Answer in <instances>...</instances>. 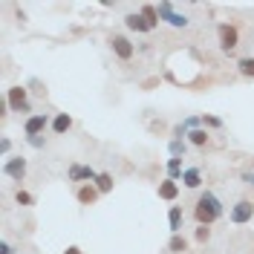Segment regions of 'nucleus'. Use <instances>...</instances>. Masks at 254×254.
Segmentation results:
<instances>
[{"instance_id":"1","label":"nucleus","mask_w":254,"mask_h":254,"mask_svg":"<svg viewBox=\"0 0 254 254\" xmlns=\"http://www.w3.org/2000/svg\"><path fill=\"white\" fill-rule=\"evenodd\" d=\"M222 214H225V205H222L220 196L214 190H199V196L193 202V220L199 225H214Z\"/></svg>"},{"instance_id":"2","label":"nucleus","mask_w":254,"mask_h":254,"mask_svg":"<svg viewBox=\"0 0 254 254\" xmlns=\"http://www.w3.org/2000/svg\"><path fill=\"white\" fill-rule=\"evenodd\" d=\"M156 9H159L162 23H168L171 29H188V26H190V17L185 15V12H179L174 3H168V0H165V3H159Z\"/></svg>"},{"instance_id":"3","label":"nucleus","mask_w":254,"mask_h":254,"mask_svg":"<svg viewBox=\"0 0 254 254\" xmlns=\"http://www.w3.org/2000/svg\"><path fill=\"white\" fill-rule=\"evenodd\" d=\"M6 104H9V110L12 113H32L29 93H26V87H20V84L6 90Z\"/></svg>"},{"instance_id":"4","label":"nucleus","mask_w":254,"mask_h":254,"mask_svg":"<svg viewBox=\"0 0 254 254\" xmlns=\"http://www.w3.org/2000/svg\"><path fill=\"white\" fill-rule=\"evenodd\" d=\"M254 220V202L252 199H237L234 205L228 208V222L231 225H246Z\"/></svg>"},{"instance_id":"5","label":"nucleus","mask_w":254,"mask_h":254,"mask_svg":"<svg viewBox=\"0 0 254 254\" xmlns=\"http://www.w3.org/2000/svg\"><path fill=\"white\" fill-rule=\"evenodd\" d=\"M26 171H29V162L23 156L3 159V176H9L12 182H23V179H26Z\"/></svg>"},{"instance_id":"6","label":"nucleus","mask_w":254,"mask_h":254,"mask_svg":"<svg viewBox=\"0 0 254 254\" xmlns=\"http://www.w3.org/2000/svg\"><path fill=\"white\" fill-rule=\"evenodd\" d=\"M110 49L119 61H130V58L136 55V44H133L127 35H110Z\"/></svg>"},{"instance_id":"7","label":"nucleus","mask_w":254,"mask_h":254,"mask_svg":"<svg viewBox=\"0 0 254 254\" xmlns=\"http://www.w3.org/2000/svg\"><path fill=\"white\" fill-rule=\"evenodd\" d=\"M47 127H52V119H49L47 113H32L29 119L23 122V133H26V139L29 136H44Z\"/></svg>"},{"instance_id":"8","label":"nucleus","mask_w":254,"mask_h":254,"mask_svg":"<svg viewBox=\"0 0 254 254\" xmlns=\"http://www.w3.org/2000/svg\"><path fill=\"white\" fill-rule=\"evenodd\" d=\"M217 38H220L222 52H234V49L240 47V32H237V26H231V23H220V26H217Z\"/></svg>"},{"instance_id":"9","label":"nucleus","mask_w":254,"mask_h":254,"mask_svg":"<svg viewBox=\"0 0 254 254\" xmlns=\"http://www.w3.org/2000/svg\"><path fill=\"white\" fill-rule=\"evenodd\" d=\"M66 176H69V182H84V185H93L95 179H98V171H95V168H90V165H78V162H72V165H69V171H66Z\"/></svg>"},{"instance_id":"10","label":"nucleus","mask_w":254,"mask_h":254,"mask_svg":"<svg viewBox=\"0 0 254 254\" xmlns=\"http://www.w3.org/2000/svg\"><path fill=\"white\" fill-rule=\"evenodd\" d=\"M202 168H196V165H190V168H185V174H182V188L188 190H199L202 188Z\"/></svg>"},{"instance_id":"11","label":"nucleus","mask_w":254,"mask_h":254,"mask_svg":"<svg viewBox=\"0 0 254 254\" xmlns=\"http://www.w3.org/2000/svg\"><path fill=\"white\" fill-rule=\"evenodd\" d=\"M156 193H159V199H165V202H176V196H179V182H174V179L165 176V179L159 182Z\"/></svg>"},{"instance_id":"12","label":"nucleus","mask_w":254,"mask_h":254,"mask_svg":"<svg viewBox=\"0 0 254 254\" xmlns=\"http://www.w3.org/2000/svg\"><path fill=\"white\" fill-rule=\"evenodd\" d=\"M182 225H185L182 205H171L168 208V228H171V234H182Z\"/></svg>"},{"instance_id":"13","label":"nucleus","mask_w":254,"mask_h":254,"mask_svg":"<svg viewBox=\"0 0 254 254\" xmlns=\"http://www.w3.org/2000/svg\"><path fill=\"white\" fill-rule=\"evenodd\" d=\"M55 136H66L69 130H72V116L69 113H55L52 116V127H49Z\"/></svg>"},{"instance_id":"14","label":"nucleus","mask_w":254,"mask_h":254,"mask_svg":"<svg viewBox=\"0 0 254 254\" xmlns=\"http://www.w3.org/2000/svg\"><path fill=\"white\" fill-rule=\"evenodd\" d=\"M125 26L130 32H139V35H144V32H153L150 26H147V20H144L139 12H127V15H125Z\"/></svg>"},{"instance_id":"15","label":"nucleus","mask_w":254,"mask_h":254,"mask_svg":"<svg viewBox=\"0 0 254 254\" xmlns=\"http://www.w3.org/2000/svg\"><path fill=\"white\" fill-rule=\"evenodd\" d=\"M185 142H188L190 147H205V144L211 142V133H208V127H193Z\"/></svg>"},{"instance_id":"16","label":"nucleus","mask_w":254,"mask_h":254,"mask_svg":"<svg viewBox=\"0 0 254 254\" xmlns=\"http://www.w3.org/2000/svg\"><path fill=\"white\" fill-rule=\"evenodd\" d=\"M98 196H101V193H98V188H95V185H81V188L75 190V199H78L81 205H93Z\"/></svg>"},{"instance_id":"17","label":"nucleus","mask_w":254,"mask_h":254,"mask_svg":"<svg viewBox=\"0 0 254 254\" xmlns=\"http://www.w3.org/2000/svg\"><path fill=\"white\" fill-rule=\"evenodd\" d=\"M139 15L147 20V26L150 29H156L159 23H162V17H159V9L153 6V3H142V9H139Z\"/></svg>"},{"instance_id":"18","label":"nucleus","mask_w":254,"mask_h":254,"mask_svg":"<svg viewBox=\"0 0 254 254\" xmlns=\"http://www.w3.org/2000/svg\"><path fill=\"white\" fill-rule=\"evenodd\" d=\"M165 171H168V179H174V182H182V174H185V168H182V159L171 156L165 162Z\"/></svg>"},{"instance_id":"19","label":"nucleus","mask_w":254,"mask_h":254,"mask_svg":"<svg viewBox=\"0 0 254 254\" xmlns=\"http://www.w3.org/2000/svg\"><path fill=\"white\" fill-rule=\"evenodd\" d=\"M168 252H171V254L188 252V240L182 237V234H171V240H168Z\"/></svg>"},{"instance_id":"20","label":"nucleus","mask_w":254,"mask_h":254,"mask_svg":"<svg viewBox=\"0 0 254 254\" xmlns=\"http://www.w3.org/2000/svg\"><path fill=\"white\" fill-rule=\"evenodd\" d=\"M168 153L176 156V159H182L188 153V142H185V139H171V142H168Z\"/></svg>"},{"instance_id":"21","label":"nucleus","mask_w":254,"mask_h":254,"mask_svg":"<svg viewBox=\"0 0 254 254\" xmlns=\"http://www.w3.org/2000/svg\"><path fill=\"white\" fill-rule=\"evenodd\" d=\"M93 185L98 188V193H110L113 185H116V179H113V174H98V179H95Z\"/></svg>"},{"instance_id":"22","label":"nucleus","mask_w":254,"mask_h":254,"mask_svg":"<svg viewBox=\"0 0 254 254\" xmlns=\"http://www.w3.org/2000/svg\"><path fill=\"white\" fill-rule=\"evenodd\" d=\"M15 202H17L20 208H29V205H35V196H32L29 190L17 188V190H15Z\"/></svg>"},{"instance_id":"23","label":"nucleus","mask_w":254,"mask_h":254,"mask_svg":"<svg viewBox=\"0 0 254 254\" xmlns=\"http://www.w3.org/2000/svg\"><path fill=\"white\" fill-rule=\"evenodd\" d=\"M237 69H240V75L254 78V58H240V61H237Z\"/></svg>"},{"instance_id":"24","label":"nucleus","mask_w":254,"mask_h":254,"mask_svg":"<svg viewBox=\"0 0 254 254\" xmlns=\"http://www.w3.org/2000/svg\"><path fill=\"white\" fill-rule=\"evenodd\" d=\"M202 127L220 130V127H222V119H220V116H208V113H202Z\"/></svg>"},{"instance_id":"25","label":"nucleus","mask_w":254,"mask_h":254,"mask_svg":"<svg viewBox=\"0 0 254 254\" xmlns=\"http://www.w3.org/2000/svg\"><path fill=\"white\" fill-rule=\"evenodd\" d=\"M26 144H29V147H35V150H44V147H47V136H29V139H26Z\"/></svg>"},{"instance_id":"26","label":"nucleus","mask_w":254,"mask_h":254,"mask_svg":"<svg viewBox=\"0 0 254 254\" xmlns=\"http://www.w3.org/2000/svg\"><path fill=\"white\" fill-rule=\"evenodd\" d=\"M211 240V225H199L196 228V243H208Z\"/></svg>"},{"instance_id":"27","label":"nucleus","mask_w":254,"mask_h":254,"mask_svg":"<svg viewBox=\"0 0 254 254\" xmlns=\"http://www.w3.org/2000/svg\"><path fill=\"white\" fill-rule=\"evenodd\" d=\"M9 153H12V139H9V136H3V139H0V156L9 159Z\"/></svg>"},{"instance_id":"28","label":"nucleus","mask_w":254,"mask_h":254,"mask_svg":"<svg viewBox=\"0 0 254 254\" xmlns=\"http://www.w3.org/2000/svg\"><path fill=\"white\" fill-rule=\"evenodd\" d=\"M0 254H15V249H12L9 240H0Z\"/></svg>"},{"instance_id":"29","label":"nucleus","mask_w":254,"mask_h":254,"mask_svg":"<svg viewBox=\"0 0 254 254\" xmlns=\"http://www.w3.org/2000/svg\"><path fill=\"white\" fill-rule=\"evenodd\" d=\"M240 179H243L246 185H252V188H254V171H243V176H240Z\"/></svg>"},{"instance_id":"30","label":"nucleus","mask_w":254,"mask_h":254,"mask_svg":"<svg viewBox=\"0 0 254 254\" xmlns=\"http://www.w3.org/2000/svg\"><path fill=\"white\" fill-rule=\"evenodd\" d=\"M64 254H81V249H78V246H69V249H66Z\"/></svg>"}]
</instances>
